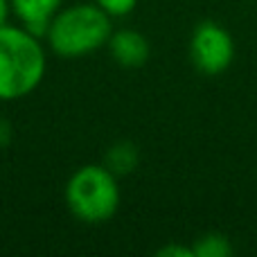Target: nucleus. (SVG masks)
I'll return each instance as SVG.
<instances>
[{"label":"nucleus","instance_id":"nucleus-1","mask_svg":"<svg viewBox=\"0 0 257 257\" xmlns=\"http://www.w3.org/2000/svg\"><path fill=\"white\" fill-rule=\"evenodd\" d=\"M48 68L39 36L27 27H0V102H16L41 86Z\"/></svg>","mask_w":257,"mask_h":257},{"label":"nucleus","instance_id":"nucleus-2","mask_svg":"<svg viewBox=\"0 0 257 257\" xmlns=\"http://www.w3.org/2000/svg\"><path fill=\"white\" fill-rule=\"evenodd\" d=\"M111 34V16L95 3L61 7L45 30L48 45L57 57L63 59H81L106 48Z\"/></svg>","mask_w":257,"mask_h":257},{"label":"nucleus","instance_id":"nucleus-3","mask_svg":"<svg viewBox=\"0 0 257 257\" xmlns=\"http://www.w3.org/2000/svg\"><path fill=\"white\" fill-rule=\"evenodd\" d=\"M63 199L75 219L97 226L115 217L122 194L117 176L106 165H84L68 178Z\"/></svg>","mask_w":257,"mask_h":257},{"label":"nucleus","instance_id":"nucleus-4","mask_svg":"<svg viewBox=\"0 0 257 257\" xmlns=\"http://www.w3.org/2000/svg\"><path fill=\"white\" fill-rule=\"evenodd\" d=\"M190 59L196 70L208 77L226 72L235 59V41L230 32L214 21L199 23L190 39Z\"/></svg>","mask_w":257,"mask_h":257},{"label":"nucleus","instance_id":"nucleus-5","mask_svg":"<svg viewBox=\"0 0 257 257\" xmlns=\"http://www.w3.org/2000/svg\"><path fill=\"white\" fill-rule=\"evenodd\" d=\"M108 52L122 68H140L151 54L149 41L138 30H117L108 39Z\"/></svg>","mask_w":257,"mask_h":257},{"label":"nucleus","instance_id":"nucleus-6","mask_svg":"<svg viewBox=\"0 0 257 257\" xmlns=\"http://www.w3.org/2000/svg\"><path fill=\"white\" fill-rule=\"evenodd\" d=\"M9 3H12V14H16L23 27L34 32L36 36H45V30L59 14L63 0H9Z\"/></svg>","mask_w":257,"mask_h":257},{"label":"nucleus","instance_id":"nucleus-7","mask_svg":"<svg viewBox=\"0 0 257 257\" xmlns=\"http://www.w3.org/2000/svg\"><path fill=\"white\" fill-rule=\"evenodd\" d=\"M138 158H140V156H138L136 145H131V142H117V145H113L111 149H108L104 165L117 176V174L133 172L138 165Z\"/></svg>","mask_w":257,"mask_h":257},{"label":"nucleus","instance_id":"nucleus-8","mask_svg":"<svg viewBox=\"0 0 257 257\" xmlns=\"http://www.w3.org/2000/svg\"><path fill=\"white\" fill-rule=\"evenodd\" d=\"M194 257H230L235 253L230 239L223 232H205L192 244Z\"/></svg>","mask_w":257,"mask_h":257},{"label":"nucleus","instance_id":"nucleus-9","mask_svg":"<svg viewBox=\"0 0 257 257\" xmlns=\"http://www.w3.org/2000/svg\"><path fill=\"white\" fill-rule=\"evenodd\" d=\"M93 3L97 7H102L111 18H120V16H128L136 9L138 0H93Z\"/></svg>","mask_w":257,"mask_h":257},{"label":"nucleus","instance_id":"nucleus-10","mask_svg":"<svg viewBox=\"0 0 257 257\" xmlns=\"http://www.w3.org/2000/svg\"><path fill=\"white\" fill-rule=\"evenodd\" d=\"M158 257H194V250H192V246L167 244L158 250Z\"/></svg>","mask_w":257,"mask_h":257},{"label":"nucleus","instance_id":"nucleus-11","mask_svg":"<svg viewBox=\"0 0 257 257\" xmlns=\"http://www.w3.org/2000/svg\"><path fill=\"white\" fill-rule=\"evenodd\" d=\"M9 14H12V3L9 0H0V27L7 25Z\"/></svg>","mask_w":257,"mask_h":257}]
</instances>
